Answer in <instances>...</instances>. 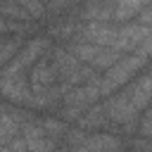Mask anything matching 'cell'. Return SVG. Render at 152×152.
Segmentation results:
<instances>
[{"mask_svg": "<svg viewBox=\"0 0 152 152\" xmlns=\"http://www.w3.org/2000/svg\"><path fill=\"white\" fill-rule=\"evenodd\" d=\"M138 135L152 140V104L142 112V116H140V121H138Z\"/></svg>", "mask_w": 152, "mask_h": 152, "instance_id": "cell-17", "label": "cell"}, {"mask_svg": "<svg viewBox=\"0 0 152 152\" xmlns=\"http://www.w3.org/2000/svg\"><path fill=\"white\" fill-rule=\"evenodd\" d=\"M116 31H119V24H97V21H93V24H83L78 38H74V40H86V43L114 48Z\"/></svg>", "mask_w": 152, "mask_h": 152, "instance_id": "cell-12", "label": "cell"}, {"mask_svg": "<svg viewBox=\"0 0 152 152\" xmlns=\"http://www.w3.org/2000/svg\"><path fill=\"white\" fill-rule=\"evenodd\" d=\"M138 21H140V24H145V26H150V28H152V5H150V7H147V10H145V12H142V14H140V17H138Z\"/></svg>", "mask_w": 152, "mask_h": 152, "instance_id": "cell-19", "label": "cell"}, {"mask_svg": "<svg viewBox=\"0 0 152 152\" xmlns=\"http://www.w3.org/2000/svg\"><path fill=\"white\" fill-rule=\"evenodd\" d=\"M135 52H138V55H142L145 59H150V62H152V33H150V36L142 40V45H140Z\"/></svg>", "mask_w": 152, "mask_h": 152, "instance_id": "cell-18", "label": "cell"}, {"mask_svg": "<svg viewBox=\"0 0 152 152\" xmlns=\"http://www.w3.org/2000/svg\"><path fill=\"white\" fill-rule=\"evenodd\" d=\"M150 5H152V0H116L114 24H128L131 19L140 17Z\"/></svg>", "mask_w": 152, "mask_h": 152, "instance_id": "cell-13", "label": "cell"}, {"mask_svg": "<svg viewBox=\"0 0 152 152\" xmlns=\"http://www.w3.org/2000/svg\"><path fill=\"white\" fill-rule=\"evenodd\" d=\"M50 48H52V40L45 33L28 38L24 43L17 57L0 71V97L2 100L17 107H24V109H36V95L28 83V71Z\"/></svg>", "mask_w": 152, "mask_h": 152, "instance_id": "cell-1", "label": "cell"}, {"mask_svg": "<svg viewBox=\"0 0 152 152\" xmlns=\"http://www.w3.org/2000/svg\"><path fill=\"white\" fill-rule=\"evenodd\" d=\"M24 43H26V38H21V36H12V33L0 36V71L17 57V52L24 48Z\"/></svg>", "mask_w": 152, "mask_h": 152, "instance_id": "cell-14", "label": "cell"}, {"mask_svg": "<svg viewBox=\"0 0 152 152\" xmlns=\"http://www.w3.org/2000/svg\"><path fill=\"white\" fill-rule=\"evenodd\" d=\"M28 83H31L33 95H40V93H48V90L57 88V71H55V64H52V59H50L48 52L31 66Z\"/></svg>", "mask_w": 152, "mask_h": 152, "instance_id": "cell-10", "label": "cell"}, {"mask_svg": "<svg viewBox=\"0 0 152 152\" xmlns=\"http://www.w3.org/2000/svg\"><path fill=\"white\" fill-rule=\"evenodd\" d=\"M83 2H86V0H52V2L48 5V17H45V21H48V19H55V17L74 14Z\"/></svg>", "mask_w": 152, "mask_h": 152, "instance_id": "cell-15", "label": "cell"}, {"mask_svg": "<svg viewBox=\"0 0 152 152\" xmlns=\"http://www.w3.org/2000/svg\"><path fill=\"white\" fill-rule=\"evenodd\" d=\"M126 138L119 133H104V131H83L78 126H71L62 140L59 152H119L124 147Z\"/></svg>", "mask_w": 152, "mask_h": 152, "instance_id": "cell-4", "label": "cell"}, {"mask_svg": "<svg viewBox=\"0 0 152 152\" xmlns=\"http://www.w3.org/2000/svg\"><path fill=\"white\" fill-rule=\"evenodd\" d=\"M0 152H12V150H10V147H2V150H0Z\"/></svg>", "mask_w": 152, "mask_h": 152, "instance_id": "cell-21", "label": "cell"}, {"mask_svg": "<svg viewBox=\"0 0 152 152\" xmlns=\"http://www.w3.org/2000/svg\"><path fill=\"white\" fill-rule=\"evenodd\" d=\"M102 97V90H100V78L90 81V83H83V86H76L74 90H69L64 97H62V104L57 109L59 119H64L66 124H76V119L90 109L93 104H97Z\"/></svg>", "mask_w": 152, "mask_h": 152, "instance_id": "cell-6", "label": "cell"}, {"mask_svg": "<svg viewBox=\"0 0 152 152\" xmlns=\"http://www.w3.org/2000/svg\"><path fill=\"white\" fill-rule=\"evenodd\" d=\"M152 33L150 26L140 24V21H133V24H119V31H116V40H114V50L121 52V55H131L135 52L142 40Z\"/></svg>", "mask_w": 152, "mask_h": 152, "instance_id": "cell-9", "label": "cell"}, {"mask_svg": "<svg viewBox=\"0 0 152 152\" xmlns=\"http://www.w3.org/2000/svg\"><path fill=\"white\" fill-rule=\"evenodd\" d=\"M19 5L24 7V12L33 19V21H45V17H48V5L43 2V0H19Z\"/></svg>", "mask_w": 152, "mask_h": 152, "instance_id": "cell-16", "label": "cell"}, {"mask_svg": "<svg viewBox=\"0 0 152 152\" xmlns=\"http://www.w3.org/2000/svg\"><path fill=\"white\" fill-rule=\"evenodd\" d=\"M64 48L74 57H78L83 64L93 66L97 74H104L109 66H114L124 57L114 48H104V45H95V43H86V40H69V43H64Z\"/></svg>", "mask_w": 152, "mask_h": 152, "instance_id": "cell-7", "label": "cell"}, {"mask_svg": "<svg viewBox=\"0 0 152 152\" xmlns=\"http://www.w3.org/2000/svg\"><path fill=\"white\" fill-rule=\"evenodd\" d=\"M0 150H2V147H0Z\"/></svg>", "mask_w": 152, "mask_h": 152, "instance_id": "cell-23", "label": "cell"}, {"mask_svg": "<svg viewBox=\"0 0 152 152\" xmlns=\"http://www.w3.org/2000/svg\"><path fill=\"white\" fill-rule=\"evenodd\" d=\"M21 138H24L26 152H59L62 150V145L45 131L40 116H33L31 112L21 121Z\"/></svg>", "mask_w": 152, "mask_h": 152, "instance_id": "cell-8", "label": "cell"}, {"mask_svg": "<svg viewBox=\"0 0 152 152\" xmlns=\"http://www.w3.org/2000/svg\"><path fill=\"white\" fill-rule=\"evenodd\" d=\"M147 74H150V76H152V66H150V71H147Z\"/></svg>", "mask_w": 152, "mask_h": 152, "instance_id": "cell-22", "label": "cell"}, {"mask_svg": "<svg viewBox=\"0 0 152 152\" xmlns=\"http://www.w3.org/2000/svg\"><path fill=\"white\" fill-rule=\"evenodd\" d=\"M102 102H104L112 131H121V133L138 131V121L142 112L152 104V76L145 74V76L133 78L128 86L104 97Z\"/></svg>", "mask_w": 152, "mask_h": 152, "instance_id": "cell-2", "label": "cell"}, {"mask_svg": "<svg viewBox=\"0 0 152 152\" xmlns=\"http://www.w3.org/2000/svg\"><path fill=\"white\" fill-rule=\"evenodd\" d=\"M114 10H116V0H86L78 10L76 17L83 24H114Z\"/></svg>", "mask_w": 152, "mask_h": 152, "instance_id": "cell-11", "label": "cell"}, {"mask_svg": "<svg viewBox=\"0 0 152 152\" xmlns=\"http://www.w3.org/2000/svg\"><path fill=\"white\" fill-rule=\"evenodd\" d=\"M52 64H55V71H57V86L62 88V93L66 95L69 90H74L76 86H83V83H90L95 78H100V74L83 64L78 57H74L64 45L59 43H52V48L48 50Z\"/></svg>", "mask_w": 152, "mask_h": 152, "instance_id": "cell-3", "label": "cell"}, {"mask_svg": "<svg viewBox=\"0 0 152 152\" xmlns=\"http://www.w3.org/2000/svg\"><path fill=\"white\" fill-rule=\"evenodd\" d=\"M147 64H150V59H145V57L138 55V52L124 55L114 66H109L104 74H100L102 97H109V95H114L116 90H121L124 86H128V83L133 81V76H138V71H142Z\"/></svg>", "mask_w": 152, "mask_h": 152, "instance_id": "cell-5", "label": "cell"}, {"mask_svg": "<svg viewBox=\"0 0 152 152\" xmlns=\"http://www.w3.org/2000/svg\"><path fill=\"white\" fill-rule=\"evenodd\" d=\"M7 107H10V104H5V102L0 100V114H5V112H7Z\"/></svg>", "mask_w": 152, "mask_h": 152, "instance_id": "cell-20", "label": "cell"}]
</instances>
